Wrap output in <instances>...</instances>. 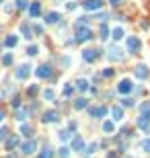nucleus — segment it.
Returning a JSON list of instances; mask_svg holds the SVG:
<instances>
[{"label": "nucleus", "mask_w": 150, "mask_h": 158, "mask_svg": "<svg viewBox=\"0 0 150 158\" xmlns=\"http://www.w3.org/2000/svg\"><path fill=\"white\" fill-rule=\"evenodd\" d=\"M92 37V33L91 31H89V29H84V27H82V25H78V29H76V41H89V39H91Z\"/></svg>", "instance_id": "f257e3e1"}, {"label": "nucleus", "mask_w": 150, "mask_h": 158, "mask_svg": "<svg viewBox=\"0 0 150 158\" xmlns=\"http://www.w3.org/2000/svg\"><path fill=\"white\" fill-rule=\"evenodd\" d=\"M117 90L121 92V94H127V92H132V80H127L123 78L119 84H117Z\"/></svg>", "instance_id": "f03ea898"}, {"label": "nucleus", "mask_w": 150, "mask_h": 158, "mask_svg": "<svg viewBox=\"0 0 150 158\" xmlns=\"http://www.w3.org/2000/svg\"><path fill=\"white\" fill-rule=\"evenodd\" d=\"M140 45H142V41H140L138 37H127V49L130 51H138Z\"/></svg>", "instance_id": "7ed1b4c3"}, {"label": "nucleus", "mask_w": 150, "mask_h": 158, "mask_svg": "<svg viewBox=\"0 0 150 158\" xmlns=\"http://www.w3.org/2000/svg\"><path fill=\"white\" fill-rule=\"evenodd\" d=\"M101 6H103L101 0H86V2H84V8H86V11H99Z\"/></svg>", "instance_id": "20e7f679"}, {"label": "nucleus", "mask_w": 150, "mask_h": 158, "mask_svg": "<svg viewBox=\"0 0 150 158\" xmlns=\"http://www.w3.org/2000/svg\"><path fill=\"white\" fill-rule=\"evenodd\" d=\"M82 57H84L86 62H95V60L99 57V51H97V49H84V51H82Z\"/></svg>", "instance_id": "39448f33"}, {"label": "nucleus", "mask_w": 150, "mask_h": 158, "mask_svg": "<svg viewBox=\"0 0 150 158\" xmlns=\"http://www.w3.org/2000/svg\"><path fill=\"white\" fill-rule=\"evenodd\" d=\"M31 74V66H27V64H23V66H19V70H17V78H27Z\"/></svg>", "instance_id": "423d86ee"}, {"label": "nucleus", "mask_w": 150, "mask_h": 158, "mask_svg": "<svg viewBox=\"0 0 150 158\" xmlns=\"http://www.w3.org/2000/svg\"><path fill=\"white\" fill-rule=\"evenodd\" d=\"M56 121H58V111L43 113V123H56Z\"/></svg>", "instance_id": "0eeeda50"}, {"label": "nucleus", "mask_w": 150, "mask_h": 158, "mask_svg": "<svg viewBox=\"0 0 150 158\" xmlns=\"http://www.w3.org/2000/svg\"><path fill=\"white\" fill-rule=\"evenodd\" d=\"M37 76H39V78H49V76H52V68L45 66V64L39 66V68H37Z\"/></svg>", "instance_id": "6e6552de"}, {"label": "nucleus", "mask_w": 150, "mask_h": 158, "mask_svg": "<svg viewBox=\"0 0 150 158\" xmlns=\"http://www.w3.org/2000/svg\"><path fill=\"white\" fill-rule=\"evenodd\" d=\"M35 148H37L35 140H29V142H27V144L23 146V154H27V156H29V154H33V152H35Z\"/></svg>", "instance_id": "1a4fd4ad"}, {"label": "nucleus", "mask_w": 150, "mask_h": 158, "mask_svg": "<svg viewBox=\"0 0 150 158\" xmlns=\"http://www.w3.org/2000/svg\"><path fill=\"white\" fill-rule=\"evenodd\" d=\"M136 76H138V78H148V68L144 66V64H140L138 68H136Z\"/></svg>", "instance_id": "9d476101"}, {"label": "nucleus", "mask_w": 150, "mask_h": 158, "mask_svg": "<svg viewBox=\"0 0 150 158\" xmlns=\"http://www.w3.org/2000/svg\"><path fill=\"white\" fill-rule=\"evenodd\" d=\"M148 125H150V115H142L138 119V127L140 129H148Z\"/></svg>", "instance_id": "9b49d317"}, {"label": "nucleus", "mask_w": 150, "mask_h": 158, "mask_svg": "<svg viewBox=\"0 0 150 158\" xmlns=\"http://www.w3.org/2000/svg\"><path fill=\"white\" fill-rule=\"evenodd\" d=\"M91 115L92 117H105L107 115V107H95V109H91Z\"/></svg>", "instance_id": "f8f14e48"}, {"label": "nucleus", "mask_w": 150, "mask_h": 158, "mask_svg": "<svg viewBox=\"0 0 150 158\" xmlns=\"http://www.w3.org/2000/svg\"><path fill=\"white\" fill-rule=\"evenodd\" d=\"M39 12H41V4H39V2H33L31 8H29V14H31V17H39Z\"/></svg>", "instance_id": "ddd939ff"}, {"label": "nucleus", "mask_w": 150, "mask_h": 158, "mask_svg": "<svg viewBox=\"0 0 150 158\" xmlns=\"http://www.w3.org/2000/svg\"><path fill=\"white\" fill-rule=\"evenodd\" d=\"M60 21V12H49V14H45V23H49V25H54V23Z\"/></svg>", "instance_id": "4468645a"}, {"label": "nucleus", "mask_w": 150, "mask_h": 158, "mask_svg": "<svg viewBox=\"0 0 150 158\" xmlns=\"http://www.w3.org/2000/svg\"><path fill=\"white\" fill-rule=\"evenodd\" d=\"M109 57H111V60H119V57H121V49H119V47H111V49H109Z\"/></svg>", "instance_id": "2eb2a0df"}, {"label": "nucleus", "mask_w": 150, "mask_h": 158, "mask_svg": "<svg viewBox=\"0 0 150 158\" xmlns=\"http://www.w3.org/2000/svg\"><path fill=\"white\" fill-rule=\"evenodd\" d=\"M17 43H19V35H8V37H6V45H8V47H14Z\"/></svg>", "instance_id": "dca6fc26"}, {"label": "nucleus", "mask_w": 150, "mask_h": 158, "mask_svg": "<svg viewBox=\"0 0 150 158\" xmlns=\"http://www.w3.org/2000/svg\"><path fill=\"white\" fill-rule=\"evenodd\" d=\"M111 35H113V39H115V41H119V39L123 37V29H121V27H115V29L111 31Z\"/></svg>", "instance_id": "f3484780"}, {"label": "nucleus", "mask_w": 150, "mask_h": 158, "mask_svg": "<svg viewBox=\"0 0 150 158\" xmlns=\"http://www.w3.org/2000/svg\"><path fill=\"white\" fill-rule=\"evenodd\" d=\"M72 148H74V150H82V148H84V142H82V138H74V142H72Z\"/></svg>", "instance_id": "a211bd4d"}, {"label": "nucleus", "mask_w": 150, "mask_h": 158, "mask_svg": "<svg viewBox=\"0 0 150 158\" xmlns=\"http://www.w3.org/2000/svg\"><path fill=\"white\" fill-rule=\"evenodd\" d=\"M76 88H78V90H86V88H89V80H86V78H80L78 82H76Z\"/></svg>", "instance_id": "6ab92c4d"}, {"label": "nucleus", "mask_w": 150, "mask_h": 158, "mask_svg": "<svg viewBox=\"0 0 150 158\" xmlns=\"http://www.w3.org/2000/svg\"><path fill=\"white\" fill-rule=\"evenodd\" d=\"M111 115H113V117H115V121H119V119H121V117H123V111H121V109H119V107H113V109H111Z\"/></svg>", "instance_id": "aec40b11"}, {"label": "nucleus", "mask_w": 150, "mask_h": 158, "mask_svg": "<svg viewBox=\"0 0 150 158\" xmlns=\"http://www.w3.org/2000/svg\"><path fill=\"white\" fill-rule=\"evenodd\" d=\"M140 113L142 115H150V103H142L140 105Z\"/></svg>", "instance_id": "412c9836"}, {"label": "nucleus", "mask_w": 150, "mask_h": 158, "mask_svg": "<svg viewBox=\"0 0 150 158\" xmlns=\"http://www.w3.org/2000/svg\"><path fill=\"white\" fill-rule=\"evenodd\" d=\"M103 129L107 132V134H111V132H113L115 127H113V123H111V121H105V123H103Z\"/></svg>", "instance_id": "4be33fe9"}, {"label": "nucleus", "mask_w": 150, "mask_h": 158, "mask_svg": "<svg viewBox=\"0 0 150 158\" xmlns=\"http://www.w3.org/2000/svg\"><path fill=\"white\" fill-rule=\"evenodd\" d=\"M58 156H60V158H68V156H70V150H68V148H60Z\"/></svg>", "instance_id": "5701e85b"}, {"label": "nucleus", "mask_w": 150, "mask_h": 158, "mask_svg": "<svg viewBox=\"0 0 150 158\" xmlns=\"http://www.w3.org/2000/svg\"><path fill=\"white\" fill-rule=\"evenodd\" d=\"M37 51H39V47H37V45H31V47L27 49V54H29V56H37Z\"/></svg>", "instance_id": "b1692460"}, {"label": "nucleus", "mask_w": 150, "mask_h": 158, "mask_svg": "<svg viewBox=\"0 0 150 158\" xmlns=\"http://www.w3.org/2000/svg\"><path fill=\"white\" fill-rule=\"evenodd\" d=\"M17 144H19V138H11V140L6 142V146H8V148H14Z\"/></svg>", "instance_id": "393cba45"}, {"label": "nucleus", "mask_w": 150, "mask_h": 158, "mask_svg": "<svg viewBox=\"0 0 150 158\" xmlns=\"http://www.w3.org/2000/svg\"><path fill=\"white\" fill-rule=\"evenodd\" d=\"M60 140H64V142H66V140H70V132H68V129L60 132Z\"/></svg>", "instance_id": "a878e982"}, {"label": "nucleus", "mask_w": 150, "mask_h": 158, "mask_svg": "<svg viewBox=\"0 0 150 158\" xmlns=\"http://www.w3.org/2000/svg\"><path fill=\"white\" fill-rule=\"evenodd\" d=\"M39 158H52V150H49V148H45V150L39 154Z\"/></svg>", "instance_id": "bb28decb"}, {"label": "nucleus", "mask_w": 150, "mask_h": 158, "mask_svg": "<svg viewBox=\"0 0 150 158\" xmlns=\"http://www.w3.org/2000/svg\"><path fill=\"white\" fill-rule=\"evenodd\" d=\"M2 62H4L6 66H11V64H12V56H11V54H6V56L2 57Z\"/></svg>", "instance_id": "cd10ccee"}, {"label": "nucleus", "mask_w": 150, "mask_h": 158, "mask_svg": "<svg viewBox=\"0 0 150 158\" xmlns=\"http://www.w3.org/2000/svg\"><path fill=\"white\" fill-rule=\"evenodd\" d=\"M74 107H76V109H84V107H86V101H84V99H80V101H76V105H74Z\"/></svg>", "instance_id": "c85d7f7f"}, {"label": "nucleus", "mask_w": 150, "mask_h": 158, "mask_svg": "<svg viewBox=\"0 0 150 158\" xmlns=\"http://www.w3.org/2000/svg\"><path fill=\"white\" fill-rule=\"evenodd\" d=\"M21 132H23L25 135H31V125H23V127H21Z\"/></svg>", "instance_id": "c756f323"}, {"label": "nucleus", "mask_w": 150, "mask_h": 158, "mask_svg": "<svg viewBox=\"0 0 150 158\" xmlns=\"http://www.w3.org/2000/svg\"><path fill=\"white\" fill-rule=\"evenodd\" d=\"M107 35H109V29H107V27H101V37H103V39H107Z\"/></svg>", "instance_id": "7c9ffc66"}, {"label": "nucleus", "mask_w": 150, "mask_h": 158, "mask_svg": "<svg viewBox=\"0 0 150 158\" xmlns=\"http://www.w3.org/2000/svg\"><path fill=\"white\" fill-rule=\"evenodd\" d=\"M43 97H45L47 101H52V99H54V90H45V92H43Z\"/></svg>", "instance_id": "2f4dec72"}, {"label": "nucleus", "mask_w": 150, "mask_h": 158, "mask_svg": "<svg viewBox=\"0 0 150 158\" xmlns=\"http://www.w3.org/2000/svg\"><path fill=\"white\" fill-rule=\"evenodd\" d=\"M17 117H19V121H25V117H27V111H19V113H17Z\"/></svg>", "instance_id": "473e14b6"}, {"label": "nucleus", "mask_w": 150, "mask_h": 158, "mask_svg": "<svg viewBox=\"0 0 150 158\" xmlns=\"http://www.w3.org/2000/svg\"><path fill=\"white\" fill-rule=\"evenodd\" d=\"M95 150H97V144H91V146L86 148V154H95Z\"/></svg>", "instance_id": "72a5a7b5"}, {"label": "nucleus", "mask_w": 150, "mask_h": 158, "mask_svg": "<svg viewBox=\"0 0 150 158\" xmlns=\"http://www.w3.org/2000/svg\"><path fill=\"white\" fill-rule=\"evenodd\" d=\"M142 148H144L146 152H150V140H144V142H142Z\"/></svg>", "instance_id": "f704fd0d"}, {"label": "nucleus", "mask_w": 150, "mask_h": 158, "mask_svg": "<svg viewBox=\"0 0 150 158\" xmlns=\"http://www.w3.org/2000/svg\"><path fill=\"white\" fill-rule=\"evenodd\" d=\"M103 76H113V70H111V68H105V70H103Z\"/></svg>", "instance_id": "c9c22d12"}, {"label": "nucleus", "mask_w": 150, "mask_h": 158, "mask_svg": "<svg viewBox=\"0 0 150 158\" xmlns=\"http://www.w3.org/2000/svg\"><path fill=\"white\" fill-rule=\"evenodd\" d=\"M17 6H19V8H25V6H27V0H17Z\"/></svg>", "instance_id": "e433bc0d"}, {"label": "nucleus", "mask_w": 150, "mask_h": 158, "mask_svg": "<svg viewBox=\"0 0 150 158\" xmlns=\"http://www.w3.org/2000/svg\"><path fill=\"white\" fill-rule=\"evenodd\" d=\"M72 90H74V88H72V86H70V84H68V86H66V88H64V94H66V97H68V94H72Z\"/></svg>", "instance_id": "4c0bfd02"}, {"label": "nucleus", "mask_w": 150, "mask_h": 158, "mask_svg": "<svg viewBox=\"0 0 150 158\" xmlns=\"http://www.w3.org/2000/svg\"><path fill=\"white\" fill-rule=\"evenodd\" d=\"M121 103H123L126 107H132V105H134V101H130V99H126V101H121Z\"/></svg>", "instance_id": "58836bf2"}, {"label": "nucleus", "mask_w": 150, "mask_h": 158, "mask_svg": "<svg viewBox=\"0 0 150 158\" xmlns=\"http://www.w3.org/2000/svg\"><path fill=\"white\" fill-rule=\"evenodd\" d=\"M2 138H6V129H0V140Z\"/></svg>", "instance_id": "ea45409f"}, {"label": "nucleus", "mask_w": 150, "mask_h": 158, "mask_svg": "<svg viewBox=\"0 0 150 158\" xmlns=\"http://www.w3.org/2000/svg\"><path fill=\"white\" fill-rule=\"evenodd\" d=\"M117 2H119V0H111V4H113V6H117Z\"/></svg>", "instance_id": "a19ab883"}, {"label": "nucleus", "mask_w": 150, "mask_h": 158, "mask_svg": "<svg viewBox=\"0 0 150 158\" xmlns=\"http://www.w3.org/2000/svg\"><path fill=\"white\" fill-rule=\"evenodd\" d=\"M2 117H4V113H2V111H0V123H2Z\"/></svg>", "instance_id": "79ce46f5"}, {"label": "nucleus", "mask_w": 150, "mask_h": 158, "mask_svg": "<svg viewBox=\"0 0 150 158\" xmlns=\"http://www.w3.org/2000/svg\"><path fill=\"white\" fill-rule=\"evenodd\" d=\"M0 2H2V0H0Z\"/></svg>", "instance_id": "37998d69"}]
</instances>
